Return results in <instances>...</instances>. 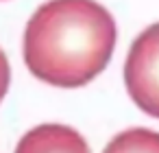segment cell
I'll list each match as a JSON object with an SVG mask.
<instances>
[{
  "instance_id": "1",
  "label": "cell",
  "mask_w": 159,
  "mask_h": 153,
  "mask_svg": "<svg viewBox=\"0 0 159 153\" xmlns=\"http://www.w3.org/2000/svg\"><path fill=\"white\" fill-rule=\"evenodd\" d=\"M118 42L113 16L96 0H48L24 29V64L55 88H83L111 61Z\"/></svg>"
},
{
  "instance_id": "2",
  "label": "cell",
  "mask_w": 159,
  "mask_h": 153,
  "mask_svg": "<svg viewBox=\"0 0 159 153\" xmlns=\"http://www.w3.org/2000/svg\"><path fill=\"white\" fill-rule=\"evenodd\" d=\"M124 85L144 114L159 118V22L131 44L124 61Z\"/></svg>"
},
{
  "instance_id": "3",
  "label": "cell",
  "mask_w": 159,
  "mask_h": 153,
  "mask_svg": "<svg viewBox=\"0 0 159 153\" xmlns=\"http://www.w3.org/2000/svg\"><path fill=\"white\" fill-rule=\"evenodd\" d=\"M16 153H92V151L85 138L76 129L59 122H46L26 131L20 138Z\"/></svg>"
},
{
  "instance_id": "4",
  "label": "cell",
  "mask_w": 159,
  "mask_h": 153,
  "mask_svg": "<svg viewBox=\"0 0 159 153\" xmlns=\"http://www.w3.org/2000/svg\"><path fill=\"white\" fill-rule=\"evenodd\" d=\"M102 153H159V133L144 127L126 129L111 138Z\"/></svg>"
},
{
  "instance_id": "5",
  "label": "cell",
  "mask_w": 159,
  "mask_h": 153,
  "mask_svg": "<svg viewBox=\"0 0 159 153\" xmlns=\"http://www.w3.org/2000/svg\"><path fill=\"white\" fill-rule=\"evenodd\" d=\"M9 85H11V66H9V59H7L5 50L0 48V103L7 96Z\"/></svg>"
}]
</instances>
